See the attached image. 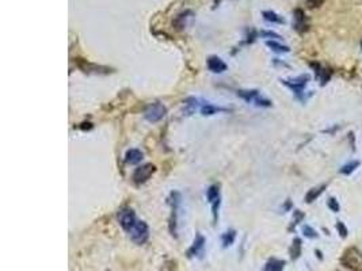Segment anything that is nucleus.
Here are the masks:
<instances>
[{
    "mask_svg": "<svg viewBox=\"0 0 362 271\" xmlns=\"http://www.w3.org/2000/svg\"><path fill=\"white\" fill-rule=\"evenodd\" d=\"M118 222H120V225L122 228L125 232H130L134 224L137 222L136 220V215H134V212H133L130 208H123L118 212Z\"/></svg>",
    "mask_w": 362,
    "mask_h": 271,
    "instance_id": "obj_8",
    "label": "nucleus"
},
{
    "mask_svg": "<svg viewBox=\"0 0 362 271\" xmlns=\"http://www.w3.org/2000/svg\"><path fill=\"white\" fill-rule=\"evenodd\" d=\"M206 200L212 205V215H213L214 224L219 221V210L221 204V195H220V187L217 184H212L209 189L206 190Z\"/></svg>",
    "mask_w": 362,
    "mask_h": 271,
    "instance_id": "obj_6",
    "label": "nucleus"
},
{
    "mask_svg": "<svg viewBox=\"0 0 362 271\" xmlns=\"http://www.w3.org/2000/svg\"><path fill=\"white\" fill-rule=\"evenodd\" d=\"M144 159V155L138 149H129L125 154V162L128 164H137Z\"/></svg>",
    "mask_w": 362,
    "mask_h": 271,
    "instance_id": "obj_18",
    "label": "nucleus"
},
{
    "mask_svg": "<svg viewBox=\"0 0 362 271\" xmlns=\"http://www.w3.org/2000/svg\"><path fill=\"white\" fill-rule=\"evenodd\" d=\"M262 36H263V37H270V38H281L278 34L273 33V31H262Z\"/></svg>",
    "mask_w": 362,
    "mask_h": 271,
    "instance_id": "obj_30",
    "label": "nucleus"
},
{
    "mask_svg": "<svg viewBox=\"0 0 362 271\" xmlns=\"http://www.w3.org/2000/svg\"><path fill=\"white\" fill-rule=\"evenodd\" d=\"M302 218H304V215L301 213L300 210H296V212H295V218H293V222H292V225H291V228H289V230L293 229V228H295V226H296L301 220H302Z\"/></svg>",
    "mask_w": 362,
    "mask_h": 271,
    "instance_id": "obj_27",
    "label": "nucleus"
},
{
    "mask_svg": "<svg viewBox=\"0 0 362 271\" xmlns=\"http://www.w3.org/2000/svg\"><path fill=\"white\" fill-rule=\"evenodd\" d=\"M77 67L80 68L84 73H99V75H106L109 72H112V69L103 65H97V64H91V62L82 60V58H77Z\"/></svg>",
    "mask_w": 362,
    "mask_h": 271,
    "instance_id": "obj_10",
    "label": "nucleus"
},
{
    "mask_svg": "<svg viewBox=\"0 0 362 271\" xmlns=\"http://www.w3.org/2000/svg\"><path fill=\"white\" fill-rule=\"evenodd\" d=\"M129 236H130V240L134 244H137V246L145 244L149 239L148 224L145 221H137L129 232Z\"/></svg>",
    "mask_w": 362,
    "mask_h": 271,
    "instance_id": "obj_4",
    "label": "nucleus"
},
{
    "mask_svg": "<svg viewBox=\"0 0 362 271\" xmlns=\"http://www.w3.org/2000/svg\"><path fill=\"white\" fill-rule=\"evenodd\" d=\"M266 45L269 46L271 51L277 52V53H288V52L291 51L289 46L282 45L278 41H266Z\"/></svg>",
    "mask_w": 362,
    "mask_h": 271,
    "instance_id": "obj_23",
    "label": "nucleus"
},
{
    "mask_svg": "<svg viewBox=\"0 0 362 271\" xmlns=\"http://www.w3.org/2000/svg\"><path fill=\"white\" fill-rule=\"evenodd\" d=\"M205 247V237L201 233H197L195 237H194V241L193 244L190 246V248L186 251V256L191 259V258H195V256H198L202 254V250H204Z\"/></svg>",
    "mask_w": 362,
    "mask_h": 271,
    "instance_id": "obj_13",
    "label": "nucleus"
},
{
    "mask_svg": "<svg viewBox=\"0 0 362 271\" xmlns=\"http://www.w3.org/2000/svg\"><path fill=\"white\" fill-rule=\"evenodd\" d=\"M358 165H360V162H357V160H354V162H352V163L345 164V165H343V167L341 168V174L350 175L352 172L356 171V168H357Z\"/></svg>",
    "mask_w": 362,
    "mask_h": 271,
    "instance_id": "obj_24",
    "label": "nucleus"
},
{
    "mask_svg": "<svg viewBox=\"0 0 362 271\" xmlns=\"http://www.w3.org/2000/svg\"><path fill=\"white\" fill-rule=\"evenodd\" d=\"M197 108L204 117H209V115H214V114L221 113V111H227V108H219V106H216V105L208 102V101H204V99H198Z\"/></svg>",
    "mask_w": 362,
    "mask_h": 271,
    "instance_id": "obj_11",
    "label": "nucleus"
},
{
    "mask_svg": "<svg viewBox=\"0 0 362 271\" xmlns=\"http://www.w3.org/2000/svg\"><path fill=\"white\" fill-rule=\"evenodd\" d=\"M107 271H109V270H107Z\"/></svg>",
    "mask_w": 362,
    "mask_h": 271,
    "instance_id": "obj_32",
    "label": "nucleus"
},
{
    "mask_svg": "<svg viewBox=\"0 0 362 271\" xmlns=\"http://www.w3.org/2000/svg\"><path fill=\"white\" fill-rule=\"evenodd\" d=\"M337 229H338V232H339V235H341L343 239H345V237H347V233H349V230H347L346 225H345V224H343L342 221H338V222H337Z\"/></svg>",
    "mask_w": 362,
    "mask_h": 271,
    "instance_id": "obj_28",
    "label": "nucleus"
},
{
    "mask_svg": "<svg viewBox=\"0 0 362 271\" xmlns=\"http://www.w3.org/2000/svg\"><path fill=\"white\" fill-rule=\"evenodd\" d=\"M293 27L299 33H305L309 29V23H308V19H306L305 12L301 8H297L293 12Z\"/></svg>",
    "mask_w": 362,
    "mask_h": 271,
    "instance_id": "obj_12",
    "label": "nucleus"
},
{
    "mask_svg": "<svg viewBox=\"0 0 362 271\" xmlns=\"http://www.w3.org/2000/svg\"><path fill=\"white\" fill-rule=\"evenodd\" d=\"M301 250H302V241L300 237H296L293 243H292L291 250H289V255H291L292 261H297L301 255Z\"/></svg>",
    "mask_w": 362,
    "mask_h": 271,
    "instance_id": "obj_19",
    "label": "nucleus"
},
{
    "mask_svg": "<svg viewBox=\"0 0 362 271\" xmlns=\"http://www.w3.org/2000/svg\"><path fill=\"white\" fill-rule=\"evenodd\" d=\"M324 3V0H306V5L309 8H317Z\"/></svg>",
    "mask_w": 362,
    "mask_h": 271,
    "instance_id": "obj_29",
    "label": "nucleus"
},
{
    "mask_svg": "<svg viewBox=\"0 0 362 271\" xmlns=\"http://www.w3.org/2000/svg\"><path fill=\"white\" fill-rule=\"evenodd\" d=\"M155 171H156V167L151 163H147V164H143V165H140L137 168L134 169V172L132 175V179L133 182L136 184H143L145 183L147 180L155 174Z\"/></svg>",
    "mask_w": 362,
    "mask_h": 271,
    "instance_id": "obj_7",
    "label": "nucleus"
},
{
    "mask_svg": "<svg viewBox=\"0 0 362 271\" xmlns=\"http://www.w3.org/2000/svg\"><path fill=\"white\" fill-rule=\"evenodd\" d=\"M327 206H328V209L331 210V212H334V213H338L339 210H341V206H339V202H338L334 197H331V198H328V201H327Z\"/></svg>",
    "mask_w": 362,
    "mask_h": 271,
    "instance_id": "obj_26",
    "label": "nucleus"
},
{
    "mask_svg": "<svg viewBox=\"0 0 362 271\" xmlns=\"http://www.w3.org/2000/svg\"><path fill=\"white\" fill-rule=\"evenodd\" d=\"M327 184H320V186H316V187H312L305 195V202L306 204H312L313 201L317 200L321 194H323V191L326 190Z\"/></svg>",
    "mask_w": 362,
    "mask_h": 271,
    "instance_id": "obj_17",
    "label": "nucleus"
},
{
    "mask_svg": "<svg viewBox=\"0 0 362 271\" xmlns=\"http://www.w3.org/2000/svg\"><path fill=\"white\" fill-rule=\"evenodd\" d=\"M238 97L241 98L247 103L258 106V108H270L271 106V101L262 97L258 90H239Z\"/></svg>",
    "mask_w": 362,
    "mask_h": 271,
    "instance_id": "obj_3",
    "label": "nucleus"
},
{
    "mask_svg": "<svg viewBox=\"0 0 362 271\" xmlns=\"http://www.w3.org/2000/svg\"><path fill=\"white\" fill-rule=\"evenodd\" d=\"M309 82V75H300V76L295 77V79H289V80H282L286 87H289L292 91L296 94L297 97H302V92L305 88L306 83Z\"/></svg>",
    "mask_w": 362,
    "mask_h": 271,
    "instance_id": "obj_9",
    "label": "nucleus"
},
{
    "mask_svg": "<svg viewBox=\"0 0 362 271\" xmlns=\"http://www.w3.org/2000/svg\"><path fill=\"white\" fill-rule=\"evenodd\" d=\"M262 15H263L266 21L271 22V23H278V25H284L285 23V19L282 16L278 15L277 12H274V11H263Z\"/></svg>",
    "mask_w": 362,
    "mask_h": 271,
    "instance_id": "obj_22",
    "label": "nucleus"
},
{
    "mask_svg": "<svg viewBox=\"0 0 362 271\" xmlns=\"http://www.w3.org/2000/svg\"><path fill=\"white\" fill-rule=\"evenodd\" d=\"M302 233H304V236L308 237V239H316L317 237V232L309 225L302 226Z\"/></svg>",
    "mask_w": 362,
    "mask_h": 271,
    "instance_id": "obj_25",
    "label": "nucleus"
},
{
    "mask_svg": "<svg viewBox=\"0 0 362 271\" xmlns=\"http://www.w3.org/2000/svg\"><path fill=\"white\" fill-rule=\"evenodd\" d=\"M235 239H236V230L230 229L223 233L221 236V244H223V248H228L235 243Z\"/></svg>",
    "mask_w": 362,
    "mask_h": 271,
    "instance_id": "obj_21",
    "label": "nucleus"
},
{
    "mask_svg": "<svg viewBox=\"0 0 362 271\" xmlns=\"http://www.w3.org/2000/svg\"><path fill=\"white\" fill-rule=\"evenodd\" d=\"M166 114H167V108L166 106H163L162 103L159 102H155V103H151L148 105L145 110H144V118L148 121V122H159V121H162L164 117H166Z\"/></svg>",
    "mask_w": 362,
    "mask_h": 271,
    "instance_id": "obj_5",
    "label": "nucleus"
},
{
    "mask_svg": "<svg viewBox=\"0 0 362 271\" xmlns=\"http://www.w3.org/2000/svg\"><path fill=\"white\" fill-rule=\"evenodd\" d=\"M193 14H191V11H184L182 14H179L177 16V19H175V26H177V29L179 30H183L184 27L187 26V21L193 18Z\"/></svg>",
    "mask_w": 362,
    "mask_h": 271,
    "instance_id": "obj_20",
    "label": "nucleus"
},
{
    "mask_svg": "<svg viewBox=\"0 0 362 271\" xmlns=\"http://www.w3.org/2000/svg\"><path fill=\"white\" fill-rule=\"evenodd\" d=\"M206 65H208V69L213 73H221V72L227 71V68H228L227 64L217 56H210L206 60Z\"/></svg>",
    "mask_w": 362,
    "mask_h": 271,
    "instance_id": "obj_14",
    "label": "nucleus"
},
{
    "mask_svg": "<svg viewBox=\"0 0 362 271\" xmlns=\"http://www.w3.org/2000/svg\"><path fill=\"white\" fill-rule=\"evenodd\" d=\"M311 67H313V69H315L316 79L320 80L321 86H324V84L330 80V77H331V72H328V69H326V68H321L320 64H313V62H312Z\"/></svg>",
    "mask_w": 362,
    "mask_h": 271,
    "instance_id": "obj_15",
    "label": "nucleus"
},
{
    "mask_svg": "<svg viewBox=\"0 0 362 271\" xmlns=\"http://www.w3.org/2000/svg\"><path fill=\"white\" fill-rule=\"evenodd\" d=\"M181 194L178 191H173L170 195V204H171V216H170L169 229L170 233L177 239L178 237V208L181 205Z\"/></svg>",
    "mask_w": 362,
    "mask_h": 271,
    "instance_id": "obj_2",
    "label": "nucleus"
},
{
    "mask_svg": "<svg viewBox=\"0 0 362 271\" xmlns=\"http://www.w3.org/2000/svg\"><path fill=\"white\" fill-rule=\"evenodd\" d=\"M361 48H362V40H361Z\"/></svg>",
    "mask_w": 362,
    "mask_h": 271,
    "instance_id": "obj_31",
    "label": "nucleus"
},
{
    "mask_svg": "<svg viewBox=\"0 0 362 271\" xmlns=\"http://www.w3.org/2000/svg\"><path fill=\"white\" fill-rule=\"evenodd\" d=\"M341 265L350 271H362V254L357 247H349L341 256Z\"/></svg>",
    "mask_w": 362,
    "mask_h": 271,
    "instance_id": "obj_1",
    "label": "nucleus"
},
{
    "mask_svg": "<svg viewBox=\"0 0 362 271\" xmlns=\"http://www.w3.org/2000/svg\"><path fill=\"white\" fill-rule=\"evenodd\" d=\"M286 262L277 259V258H271L267 261V263L263 267V271H284L285 269Z\"/></svg>",
    "mask_w": 362,
    "mask_h": 271,
    "instance_id": "obj_16",
    "label": "nucleus"
}]
</instances>
